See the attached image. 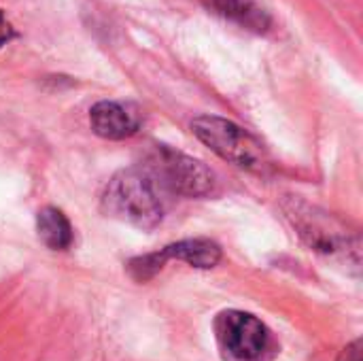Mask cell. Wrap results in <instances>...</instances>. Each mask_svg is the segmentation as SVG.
<instances>
[{"label":"cell","mask_w":363,"mask_h":361,"mask_svg":"<svg viewBox=\"0 0 363 361\" xmlns=\"http://www.w3.org/2000/svg\"><path fill=\"white\" fill-rule=\"evenodd\" d=\"M102 211L140 230H153L164 219V198L160 185L140 168L117 172L102 191Z\"/></svg>","instance_id":"1"},{"label":"cell","mask_w":363,"mask_h":361,"mask_svg":"<svg viewBox=\"0 0 363 361\" xmlns=\"http://www.w3.org/2000/svg\"><path fill=\"white\" fill-rule=\"evenodd\" d=\"M191 132L221 160L238 168L253 172H262L268 168V157L262 143L230 119L202 115L191 121Z\"/></svg>","instance_id":"2"},{"label":"cell","mask_w":363,"mask_h":361,"mask_svg":"<svg viewBox=\"0 0 363 361\" xmlns=\"http://www.w3.org/2000/svg\"><path fill=\"white\" fill-rule=\"evenodd\" d=\"M160 189L185 196V198H204L215 194L217 181L215 174L198 160L183 155L170 147H155L143 166Z\"/></svg>","instance_id":"3"},{"label":"cell","mask_w":363,"mask_h":361,"mask_svg":"<svg viewBox=\"0 0 363 361\" xmlns=\"http://www.w3.org/2000/svg\"><path fill=\"white\" fill-rule=\"evenodd\" d=\"M285 213L311 249L325 255H347L359 264V238L351 236L336 217L296 198L285 204Z\"/></svg>","instance_id":"4"},{"label":"cell","mask_w":363,"mask_h":361,"mask_svg":"<svg viewBox=\"0 0 363 361\" xmlns=\"http://www.w3.org/2000/svg\"><path fill=\"white\" fill-rule=\"evenodd\" d=\"M215 336L232 361H266L274 349L270 330L257 317L240 311L221 313L215 321Z\"/></svg>","instance_id":"5"},{"label":"cell","mask_w":363,"mask_h":361,"mask_svg":"<svg viewBox=\"0 0 363 361\" xmlns=\"http://www.w3.org/2000/svg\"><path fill=\"white\" fill-rule=\"evenodd\" d=\"M143 117L134 104L102 100L89 109L91 130L106 140H125L140 130Z\"/></svg>","instance_id":"6"},{"label":"cell","mask_w":363,"mask_h":361,"mask_svg":"<svg viewBox=\"0 0 363 361\" xmlns=\"http://www.w3.org/2000/svg\"><path fill=\"white\" fill-rule=\"evenodd\" d=\"M215 15L236 23L242 30L264 34L270 30L272 19L257 0H200Z\"/></svg>","instance_id":"7"},{"label":"cell","mask_w":363,"mask_h":361,"mask_svg":"<svg viewBox=\"0 0 363 361\" xmlns=\"http://www.w3.org/2000/svg\"><path fill=\"white\" fill-rule=\"evenodd\" d=\"M36 232L38 238L53 251H66L72 245V226L68 217L55 206H45L38 211Z\"/></svg>","instance_id":"8"},{"label":"cell","mask_w":363,"mask_h":361,"mask_svg":"<svg viewBox=\"0 0 363 361\" xmlns=\"http://www.w3.org/2000/svg\"><path fill=\"white\" fill-rule=\"evenodd\" d=\"M166 262L168 260H181L196 268H213L221 260V249L217 243L206 238H194V240H181L177 245H170L162 249Z\"/></svg>","instance_id":"9"},{"label":"cell","mask_w":363,"mask_h":361,"mask_svg":"<svg viewBox=\"0 0 363 361\" xmlns=\"http://www.w3.org/2000/svg\"><path fill=\"white\" fill-rule=\"evenodd\" d=\"M15 38V28L11 26V21L6 19V15L0 11V47L9 45Z\"/></svg>","instance_id":"10"},{"label":"cell","mask_w":363,"mask_h":361,"mask_svg":"<svg viewBox=\"0 0 363 361\" xmlns=\"http://www.w3.org/2000/svg\"><path fill=\"white\" fill-rule=\"evenodd\" d=\"M338 361H362V340H355L353 345H349L342 351V355H340Z\"/></svg>","instance_id":"11"}]
</instances>
